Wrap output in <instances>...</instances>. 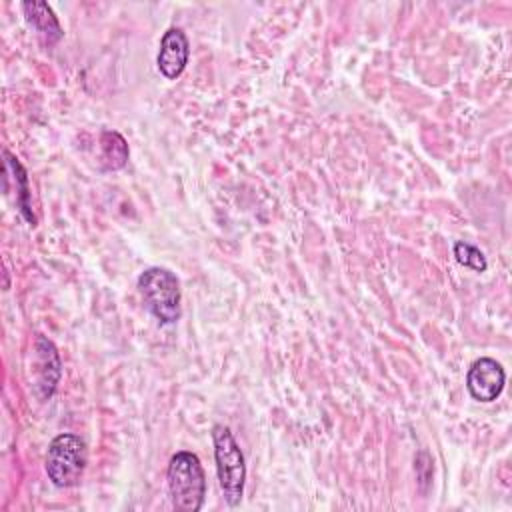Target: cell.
<instances>
[{
	"label": "cell",
	"instance_id": "cell-1",
	"mask_svg": "<svg viewBox=\"0 0 512 512\" xmlns=\"http://www.w3.org/2000/svg\"><path fill=\"white\" fill-rule=\"evenodd\" d=\"M168 492L178 512H198L206 496L204 468L194 452L180 450L168 462Z\"/></svg>",
	"mask_w": 512,
	"mask_h": 512
},
{
	"label": "cell",
	"instance_id": "cell-2",
	"mask_svg": "<svg viewBox=\"0 0 512 512\" xmlns=\"http://www.w3.org/2000/svg\"><path fill=\"white\" fill-rule=\"evenodd\" d=\"M212 442H214L218 484L224 494V500L228 506H238L242 500L244 482H246L244 454L236 438L232 436L230 428L224 424H216L212 428Z\"/></svg>",
	"mask_w": 512,
	"mask_h": 512
},
{
	"label": "cell",
	"instance_id": "cell-3",
	"mask_svg": "<svg viewBox=\"0 0 512 512\" xmlns=\"http://www.w3.org/2000/svg\"><path fill=\"white\" fill-rule=\"evenodd\" d=\"M138 290L146 308L160 324H176L180 320V282L174 272L162 266H150L138 276Z\"/></svg>",
	"mask_w": 512,
	"mask_h": 512
},
{
	"label": "cell",
	"instance_id": "cell-4",
	"mask_svg": "<svg viewBox=\"0 0 512 512\" xmlns=\"http://www.w3.org/2000/svg\"><path fill=\"white\" fill-rule=\"evenodd\" d=\"M88 450L82 438L62 432L52 438L46 452V474L56 488L76 486L86 470Z\"/></svg>",
	"mask_w": 512,
	"mask_h": 512
},
{
	"label": "cell",
	"instance_id": "cell-5",
	"mask_svg": "<svg viewBox=\"0 0 512 512\" xmlns=\"http://www.w3.org/2000/svg\"><path fill=\"white\" fill-rule=\"evenodd\" d=\"M506 384V374L494 358H478L470 364L466 374V388L478 402H494Z\"/></svg>",
	"mask_w": 512,
	"mask_h": 512
},
{
	"label": "cell",
	"instance_id": "cell-6",
	"mask_svg": "<svg viewBox=\"0 0 512 512\" xmlns=\"http://www.w3.org/2000/svg\"><path fill=\"white\" fill-rule=\"evenodd\" d=\"M34 352H36V362H34V366H36L34 368L36 384H34V390H36L38 398L48 400L54 394V390L58 386V380H60V374H62L60 356H58L56 346L44 336L36 338Z\"/></svg>",
	"mask_w": 512,
	"mask_h": 512
},
{
	"label": "cell",
	"instance_id": "cell-7",
	"mask_svg": "<svg viewBox=\"0 0 512 512\" xmlns=\"http://www.w3.org/2000/svg\"><path fill=\"white\" fill-rule=\"evenodd\" d=\"M188 56H190V44L186 34L180 28H168L160 40V50L156 56V64L158 70L164 78L168 80H176L186 64H188Z\"/></svg>",
	"mask_w": 512,
	"mask_h": 512
},
{
	"label": "cell",
	"instance_id": "cell-8",
	"mask_svg": "<svg viewBox=\"0 0 512 512\" xmlns=\"http://www.w3.org/2000/svg\"><path fill=\"white\" fill-rule=\"evenodd\" d=\"M22 10L26 16V22L44 38L46 44H54L62 38L60 22L46 2H38V0L24 2Z\"/></svg>",
	"mask_w": 512,
	"mask_h": 512
},
{
	"label": "cell",
	"instance_id": "cell-9",
	"mask_svg": "<svg viewBox=\"0 0 512 512\" xmlns=\"http://www.w3.org/2000/svg\"><path fill=\"white\" fill-rule=\"evenodd\" d=\"M128 144L116 130H104L100 134V166L102 170H120L128 162Z\"/></svg>",
	"mask_w": 512,
	"mask_h": 512
},
{
	"label": "cell",
	"instance_id": "cell-10",
	"mask_svg": "<svg viewBox=\"0 0 512 512\" xmlns=\"http://www.w3.org/2000/svg\"><path fill=\"white\" fill-rule=\"evenodd\" d=\"M4 158H6V168H10L14 172V180H16V204L20 208V214L34 226L36 218L32 214V206H30V190H28V176L24 166L18 162V158H14L8 150H4Z\"/></svg>",
	"mask_w": 512,
	"mask_h": 512
},
{
	"label": "cell",
	"instance_id": "cell-11",
	"mask_svg": "<svg viewBox=\"0 0 512 512\" xmlns=\"http://www.w3.org/2000/svg\"><path fill=\"white\" fill-rule=\"evenodd\" d=\"M454 258L458 264H462L474 272H484L488 268V262H486V256L482 254V250L464 240H458L454 244Z\"/></svg>",
	"mask_w": 512,
	"mask_h": 512
}]
</instances>
